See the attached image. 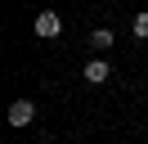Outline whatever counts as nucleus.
I'll list each match as a JSON object with an SVG mask.
<instances>
[{"instance_id":"1","label":"nucleus","mask_w":148,"mask_h":144,"mask_svg":"<svg viewBox=\"0 0 148 144\" xmlns=\"http://www.w3.org/2000/svg\"><path fill=\"white\" fill-rule=\"evenodd\" d=\"M81 77L90 81V86H103V81L112 77V68H108V59H103V54H94V59H90V63L81 68Z\"/></svg>"},{"instance_id":"2","label":"nucleus","mask_w":148,"mask_h":144,"mask_svg":"<svg viewBox=\"0 0 148 144\" xmlns=\"http://www.w3.org/2000/svg\"><path fill=\"white\" fill-rule=\"evenodd\" d=\"M58 32H63V18H58L54 9H45V14H36V36H45V41H54Z\"/></svg>"},{"instance_id":"3","label":"nucleus","mask_w":148,"mask_h":144,"mask_svg":"<svg viewBox=\"0 0 148 144\" xmlns=\"http://www.w3.org/2000/svg\"><path fill=\"white\" fill-rule=\"evenodd\" d=\"M32 117H36V104L32 99H14L9 104V126H32Z\"/></svg>"},{"instance_id":"4","label":"nucleus","mask_w":148,"mask_h":144,"mask_svg":"<svg viewBox=\"0 0 148 144\" xmlns=\"http://www.w3.org/2000/svg\"><path fill=\"white\" fill-rule=\"evenodd\" d=\"M112 41H117V36H112L108 27H94V32H90V50H94V54H103V50H112Z\"/></svg>"},{"instance_id":"5","label":"nucleus","mask_w":148,"mask_h":144,"mask_svg":"<svg viewBox=\"0 0 148 144\" xmlns=\"http://www.w3.org/2000/svg\"><path fill=\"white\" fill-rule=\"evenodd\" d=\"M130 27H135V41H148V9H144V14H135V23H130Z\"/></svg>"}]
</instances>
